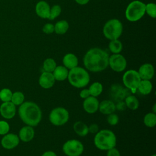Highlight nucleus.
Returning a JSON list of instances; mask_svg holds the SVG:
<instances>
[{
	"label": "nucleus",
	"mask_w": 156,
	"mask_h": 156,
	"mask_svg": "<svg viewBox=\"0 0 156 156\" xmlns=\"http://www.w3.org/2000/svg\"><path fill=\"white\" fill-rule=\"evenodd\" d=\"M69 117V112L66 108L63 107H56L50 112L49 119L53 125L61 126L68 122Z\"/></svg>",
	"instance_id": "7"
},
{
	"label": "nucleus",
	"mask_w": 156,
	"mask_h": 156,
	"mask_svg": "<svg viewBox=\"0 0 156 156\" xmlns=\"http://www.w3.org/2000/svg\"><path fill=\"white\" fill-rule=\"evenodd\" d=\"M107 156H121L120 152L115 147H113L107 150Z\"/></svg>",
	"instance_id": "36"
},
{
	"label": "nucleus",
	"mask_w": 156,
	"mask_h": 156,
	"mask_svg": "<svg viewBox=\"0 0 156 156\" xmlns=\"http://www.w3.org/2000/svg\"><path fill=\"white\" fill-rule=\"evenodd\" d=\"M107 121L110 125L115 126L119 122V117L116 114L112 113L111 114L108 115Z\"/></svg>",
	"instance_id": "33"
},
{
	"label": "nucleus",
	"mask_w": 156,
	"mask_h": 156,
	"mask_svg": "<svg viewBox=\"0 0 156 156\" xmlns=\"http://www.w3.org/2000/svg\"><path fill=\"white\" fill-rule=\"evenodd\" d=\"M62 149L67 156H80L83 152L84 147L80 141L72 139L68 140L63 144Z\"/></svg>",
	"instance_id": "9"
},
{
	"label": "nucleus",
	"mask_w": 156,
	"mask_h": 156,
	"mask_svg": "<svg viewBox=\"0 0 156 156\" xmlns=\"http://www.w3.org/2000/svg\"><path fill=\"white\" fill-rule=\"evenodd\" d=\"M123 30L122 23L118 19L113 18L105 23L103 27V34L105 37L110 40L118 39Z\"/></svg>",
	"instance_id": "6"
},
{
	"label": "nucleus",
	"mask_w": 156,
	"mask_h": 156,
	"mask_svg": "<svg viewBox=\"0 0 156 156\" xmlns=\"http://www.w3.org/2000/svg\"><path fill=\"white\" fill-rule=\"evenodd\" d=\"M116 109V105L111 100H104L99 104L98 110L104 115H109L113 113Z\"/></svg>",
	"instance_id": "17"
},
{
	"label": "nucleus",
	"mask_w": 156,
	"mask_h": 156,
	"mask_svg": "<svg viewBox=\"0 0 156 156\" xmlns=\"http://www.w3.org/2000/svg\"><path fill=\"white\" fill-rule=\"evenodd\" d=\"M75 1L79 5H85L90 1V0H75Z\"/></svg>",
	"instance_id": "41"
},
{
	"label": "nucleus",
	"mask_w": 156,
	"mask_h": 156,
	"mask_svg": "<svg viewBox=\"0 0 156 156\" xmlns=\"http://www.w3.org/2000/svg\"><path fill=\"white\" fill-rule=\"evenodd\" d=\"M88 90L90 91V96L96 98L102 93L103 91V87L100 82H95L90 86Z\"/></svg>",
	"instance_id": "25"
},
{
	"label": "nucleus",
	"mask_w": 156,
	"mask_h": 156,
	"mask_svg": "<svg viewBox=\"0 0 156 156\" xmlns=\"http://www.w3.org/2000/svg\"><path fill=\"white\" fill-rule=\"evenodd\" d=\"M151 156H156V155H155V154H153V155H151Z\"/></svg>",
	"instance_id": "43"
},
{
	"label": "nucleus",
	"mask_w": 156,
	"mask_h": 156,
	"mask_svg": "<svg viewBox=\"0 0 156 156\" xmlns=\"http://www.w3.org/2000/svg\"><path fill=\"white\" fill-rule=\"evenodd\" d=\"M108 54L104 49L93 48L85 54L83 62L85 67L90 71L97 73L105 69L108 66Z\"/></svg>",
	"instance_id": "1"
},
{
	"label": "nucleus",
	"mask_w": 156,
	"mask_h": 156,
	"mask_svg": "<svg viewBox=\"0 0 156 156\" xmlns=\"http://www.w3.org/2000/svg\"><path fill=\"white\" fill-rule=\"evenodd\" d=\"M62 12V9L61 7L59 5H54L50 9V12H49V20H53L57 18Z\"/></svg>",
	"instance_id": "30"
},
{
	"label": "nucleus",
	"mask_w": 156,
	"mask_h": 156,
	"mask_svg": "<svg viewBox=\"0 0 156 156\" xmlns=\"http://www.w3.org/2000/svg\"><path fill=\"white\" fill-rule=\"evenodd\" d=\"M138 73L141 80H151L154 75V68L151 63H144L140 66Z\"/></svg>",
	"instance_id": "15"
},
{
	"label": "nucleus",
	"mask_w": 156,
	"mask_h": 156,
	"mask_svg": "<svg viewBox=\"0 0 156 156\" xmlns=\"http://www.w3.org/2000/svg\"><path fill=\"white\" fill-rule=\"evenodd\" d=\"M108 48L113 54H119L122 49V44L118 39L110 40L108 44Z\"/></svg>",
	"instance_id": "26"
},
{
	"label": "nucleus",
	"mask_w": 156,
	"mask_h": 156,
	"mask_svg": "<svg viewBox=\"0 0 156 156\" xmlns=\"http://www.w3.org/2000/svg\"><path fill=\"white\" fill-rule=\"evenodd\" d=\"M99 130V127L96 124H91L89 127H88V132L96 134Z\"/></svg>",
	"instance_id": "37"
},
{
	"label": "nucleus",
	"mask_w": 156,
	"mask_h": 156,
	"mask_svg": "<svg viewBox=\"0 0 156 156\" xmlns=\"http://www.w3.org/2000/svg\"><path fill=\"white\" fill-rule=\"evenodd\" d=\"M68 69L64 66H57L52 73L55 80L63 81L67 79L68 75Z\"/></svg>",
	"instance_id": "20"
},
{
	"label": "nucleus",
	"mask_w": 156,
	"mask_h": 156,
	"mask_svg": "<svg viewBox=\"0 0 156 156\" xmlns=\"http://www.w3.org/2000/svg\"><path fill=\"white\" fill-rule=\"evenodd\" d=\"M94 144L98 149L107 151L115 147L116 144V135L110 130H101L96 133L94 138Z\"/></svg>",
	"instance_id": "3"
},
{
	"label": "nucleus",
	"mask_w": 156,
	"mask_h": 156,
	"mask_svg": "<svg viewBox=\"0 0 156 156\" xmlns=\"http://www.w3.org/2000/svg\"><path fill=\"white\" fill-rule=\"evenodd\" d=\"M144 124L148 127H153L156 124V115L153 112H150L145 115L143 119Z\"/></svg>",
	"instance_id": "27"
},
{
	"label": "nucleus",
	"mask_w": 156,
	"mask_h": 156,
	"mask_svg": "<svg viewBox=\"0 0 156 156\" xmlns=\"http://www.w3.org/2000/svg\"><path fill=\"white\" fill-rule=\"evenodd\" d=\"M9 125L6 121H0V135H5L7 133L9 130Z\"/></svg>",
	"instance_id": "34"
},
{
	"label": "nucleus",
	"mask_w": 156,
	"mask_h": 156,
	"mask_svg": "<svg viewBox=\"0 0 156 156\" xmlns=\"http://www.w3.org/2000/svg\"><path fill=\"white\" fill-rule=\"evenodd\" d=\"M79 95L81 98L85 99L90 96V93L88 89H83L80 91Z\"/></svg>",
	"instance_id": "38"
},
{
	"label": "nucleus",
	"mask_w": 156,
	"mask_h": 156,
	"mask_svg": "<svg viewBox=\"0 0 156 156\" xmlns=\"http://www.w3.org/2000/svg\"><path fill=\"white\" fill-rule=\"evenodd\" d=\"M12 93L10 89L4 88L0 91V99L3 102H8L11 101Z\"/></svg>",
	"instance_id": "32"
},
{
	"label": "nucleus",
	"mask_w": 156,
	"mask_h": 156,
	"mask_svg": "<svg viewBox=\"0 0 156 156\" xmlns=\"http://www.w3.org/2000/svg\"><path fill=\"white\" fill-rule=\"evenodd\" d=\"M43 32L46 34H51L54 32V25L52 23H46L43 27Z\"/></svg>",
	"instance_id": "35"
},
{
	"label": "nucleus",
	"mask_w": 156,
	"mask_h": 156,
	"mask_svg": "<svg viewBox=\"0 0 156 156\" xmlns=\"http://www.w3.org/2000/svg\"><path fill=\"white\" fill-rule=\"evenodd\" d=\"M50 6L44 1H40L36 4L35 12L37 15L43 19H48L50 12Z\"/></svg>",
	"instance_id": "16"
},
{
	"label": "nucleus",
	"mask_w": 156,
	"mask_h": 156,
	"mask_svg": "<svg viewBox=\"0 0 156 156\" xmlns=\"http://www.w3.org/2000/svg\"><path fill=\"white\" fill-rule=\"evenodd\" d=\"M125 103L124 102H119V104L117 105L116 107H117L119 110H123L125 108Z\"/></svg>",
	"instance_id": "40"
},
{
	"label": "nucleus",
	"mask_w": 156,
	"mask_h": 156,
	"mask_svg": "<svg viewBox=\"0 0 156 156\" xmlns=\"http://www.w3.org/2000/svg\"><path fill=\"white\" fill-rule=\"evenodd\" d=\"M141 80L138 71L134 69L127 70L124 73L122 76L124 85L129 89L132 93H136L138 85Z\"/></svg>",
	"instance_id": "8"
},
{
	"label": "nucleus",
	"mask_w": 156,
	"mask_h": 156,
	"mask_svg": "<svg viewBox=\"0 0 156 156\" xmlns=\"http://www.w3.org/2000/svg\"><path fill=\"white\" fill-rule=\"evenodd\" d=\"M153 111H154V112L153 113H155V104H154V108H153Z\"/></svg>",
	"instance_id": "42"
},
{
	"label": "nucleus",
	"mask_w": 156,
	"mask_h": 156,
	"mask_svg": "<svg viewBox=\"0 0 156 156\" xmlns=\"http://www.w3.org/2000/svg\"><path fill=\"white\" fill-rule=\"evenodd\" d=\"M41 156H57V155L54 152L49 151H46V152H44L41 155Z\"/></svg>",
	"instance_id": "39"
},
{
	"label": "nucleus",
	"mask_w": 156,
	"mask_h": 156,
	"mask_svg": "<svg viewBox=\"0 0 156 156\" xmlns=\"http://www.w3.org/2000/svg\"><path fill=\"white\" fill-rule=\"evenodd\" d=\"M108 66L115 72H122L127 66V60L120 54H113L109 56Z\"/></svg>",
	"instance_id": "10"
},
{
	"label": "nucleus",
	"mask_w": 156,
	"mask_h": 156,
	"mask_svg": "<svg viewBox=\"0 0 156 156\" xmlns=\"http://www.w3.org/2000/svg\"><path fill=\"white\" fill-rule=\"evenodd\" d=\"M99 102L96 97L90 96L83 102V108L88 113H94L99 108Z\"/></svg>",
	"instance_id": "11"
},
{
	"label": "nucleus",
	"mask_w": 156,
	"mask_h": 156,
	"mask_svg": "<svg viewBox=\"0 0 156 156\" xmlns=\"http://www.w3.org/2000/svg\"><path fill=\"white\" fill-rule=\"evenodd\" d=\"M145 13L150 17L155 18L156 17V5L154 2H149L146 4Z\"/></svg>",
	"instance_id": "31"
},
{
	"label": "nucleus",
	"mask_w": 156,
	"mask_h": 156,
	"mask_svg": "<svg viewBox=\"0 0 156 156\" xmlns=\"http://www.w3.org/2000/svg\"><path fill=\"white\" fill-rule=\"evenodd\" d=\"M0 113L2 116L6 119L12 118L16 113V107L12 102H4L0 107Z\"/></svg>",
	"instance_id": "14"
},
{
	"label": "nucleus",
	"mask_w": 156,
	"mask_h": 156,
	"mask_svg": "<svg viewBox=\"0 0 156 156\" xmlns=\"http://www.w3.org/2000/svg\"><path fill=\"white\" fill-rule=\"evenodd\" d=\"M18 113L21 119L28 126H37L41 121L42 113L38 105L33 102H25L21 104Z\"/></svg>",
	"instance_id": "2"
},
{
	"label": "nucleus",
	"mask_w": 156,
	"mask_h": 156,
	"mask_svg": "<svg viewBox=\"0 0 156 156\" xmlns=\"http://www.w3.org/2000/svg\"><path fill=\"white\" fill-rule=\"evenodd\" d=\"M19 142L20 139L14 133H9L2 138L1 140V144L5 149H12L17 146Z\"/></svg>",
	"instance_id": "12"
},
{
	"label": "nucleus",
	"mask_w": 156,
	"mask_h": 156,
	"mask_svg": "<svg viewBox=\"0 0 156 156\" xmlns=\"http://www.w3.org/2000/svg\"><path fill=\"white\" fill-rule=\"evenodd\" d=\"M57 66L55 61L52 58H48L44 60L43 63V68L46 72L52 73Z\"/></svg>",
	"instance_id": "28"
},
{
	"label": "nucleus",
	"mask_w": 156,
	"mask_h": 156,
	"mask_svg": "<svg viewBox=\"0 0 156 156\" xmlns=\"http://www.w3.org/2000/svg\"><path fill=\"white\" fill-rule=\"evenodd\" d=\"M125 105L132 110H136L139 107V101L133 95H129L125 98Z\"/></svg>",
	"instance_id": "24"
},
{
	"label": "nucleus",
	"mask_w": 156,
	"mask_h": 156,
	"mask_svg": "<svg viewBox=\"0 0 156 156\" xmlns=\"http://www.w3.org/2000/svg\"><path fill=\"white\" fill-rule=\"evenodd\" d=\"M63 66L68 69H71L78 65V58L76 55L73 53H68L62 60Z\"/></svg>",
	"instance_id": "19"
},
{
	"label": "nucleus",
	"mask_w": 156,
	"mask_h": 156,
	"mask_svg": "<svg viewBox=\"0 0 156 156\" xmlns=\"http://www.w3.org/2000/svg\"><path fill=\"white\" fill-rule=\"evenodd\" d=\"M146 4L140 1H133L130 2L125 11L126 19L130 22H136L140 20L146 13Z\"/></svg>",
	"instance_id": "5"
},
{
	"label": "nucleus",
	"mask_w": 156,
	"mask_h": 156,
	"mask_svg": "<svg viewBox=\"0 0 156 156\" xmlns=\"http://www.w3.org/2000/svg\"><path fill=\"white\" fill-rule=\"evenodd\" d=\"M67 79L73 87L81 88L88 84L90 77L86 69L80 66H76L69 69Z\"/></svg>",
	"instance_id": "4"
},
{
	"label": "nucleus",
	"mask_w": 156,
	"mask_h": 156,
	"mask_svg": "<svg viewBox=\"0 0 156 156\" xmlns=\"http://www.w3.org/2000/svg\"><path fill=\"white\" fill-rule=\"evenodd\" d=\"M137 90L142 94H149L152 91V84L149 80H141L138 85Z\"/></svg>",
	"instance_id": "21"
},
{
	"label": "nucleus",
	"mask_w": 156,
	"mask_h": 156,
	"mask_svg": "<svg viewBox=\"0 0 156 156\" xmlns=\"http://www.w3.org/2000/svg\"><path fill=\"white\" fill-rule=\"evenodd\" d=\"M74 131L80 136H85L88 133V127L82 121H77L73 125Z\"/></svg>",
	"instance_id": "22"
},
{
	"label": "nucleus",
	"mask_w": 156,
	"mask_h": 156,
	"mask_svg": "<svg viewBox=\"0 0 156 156\" xmlns=\"http://www.w3.org/2000/svg\"><path fill=\"white\" fill-rule=\"evenodd\" d=\"M24 100V96L23 93L20 91H16L12 94L11 101L15 105H19L23 103Z\"/></svg>",
	"instance_id": "29"
},
{
	"label": "nucleus",
	"mask_w": 156,
	"mask_h": 156,
	"mask_svg": "<svg viewBox=\"0 0 156 156\" xmlns=\"http://www.w3.org/2000/svg\"><path fill=\"white\" fill-rule=\"evenodd\" d=\"M35 132L32 126H27L22 127L19 132V136L21 140L24 142H29L34 137Z\"/></svg>",
	"instance_id": "18"
},
{
	"label": "nucleus",
	"mask_w": 156,
	"mask_h": 156,
	"mask_svg": "<svg viewBox=\"0 0 156 156\" xmlns=\"http://www.w3.org/2000/svg\"><path fill=\"white\" fill-rule=\"evenodd\" d=\"M69 29L68 22L66 20L57 21L54 25V32L58 35L65 34Z\"/></svg>",
	"instance_id": "23"
},
{
	"label": "nucleus",
	"mask_w": 156,
	"mask_h": 156,
	"mask_svg": "<svg viewBox=\"0 0 156 156\" xmlns=\"http://www.w3.org/2000/svg\"><path fill=\"white\" fill-rule=\"evenodd\" d=\"M55 82V80L52 73L46 71H44L40 75L38 80L40 85L44 89H49L52 87Z\"/></svg>",
	"instance_id": "13"
}]
</instances>
